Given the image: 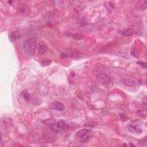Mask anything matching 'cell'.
Returning <instances> with one entry per match:
<instances>
[{"label":"cell","mask_w":147,"mask_h":147,"mask_svg":"<svg viewBox=\"0 0 147 147\" xmlns=\"http://www.w3.org/2000/svg\"><path fill=\"white\" fill-rule=\"evenodd\" d=\"M121 82L123 84L129 87H134L137 84V83L134 80L130 78H121Z\"/></svg>","instance_id":"cell-6"},{"label":"cell","mask_w":147,"mask_h":147,"mask_svg":"<svg viewBox=\"0 0 147 147\" xmlns=\"http://www.w3.org/2000/svg\"><path fill=\"white\" fill-rule=\"evenodd\" d=\"M25 53L29 56H33L36 49V39L31 37L26 40L23 45Z\"/></svg>","instance_id":"cell-1"},{"label":"cell","mask_w":147,"mask_h":147,"mask_svg":"<svg viewBox=\"0 0 147 147\" xmlns=\"http://www.w3.org/2000/svg\"><path fill=\"white\" fill-rule=\"evenodd\" d=\"M137 63L140 64V65H142V66L144 65V68H146V64H145V63H143V62H138V63Z\"/></svg>","instance_id":"cell-15"},{"label":"cell","mask_w":147,"mask_h":147,"mask_svg":"<svg viewBox=\"0 0 147 147\" xmlns=\"http://www.w3.org/2000/svg\"><path fill=\"white\" fill-rule=\"evenodd\" d=\"M51 107L53 110L62 111L64 110V105L60 102H54L51 104Z\"/></svg>","instance_id":"cell-8"},{"label":"cell","mask_w":147,"mask_h":147,"mask_svg":"<svg viewBox=\"0 0 147 147\" xmlns=\"http://www.w3.org/2000/svg\"><path fill=\"white\" fill-rule=\"evenodd\" d=\"M129 130L133 134H141L142 132V128L141 123L137 120L131 121L128 125Z\"/></svg>","instance_id":"cell-3"},{"label":"cell","mask_w":147,"mask_h":147,"mask_svg":"<svg viewBox=\"0 0 147 147\" xmlns=\"http://www.w3.org/2000/svg\"><path fill=\"white\" fill-rule=\"evenodd\" d=\"M65 55L69 57H75L78 55V53L76 51L72 49H68V51H66Z\"/></svg>","instance_id":"cell-10"},{"label":"cell","mask_w":147,"mask_h":147,"mask_svg":"<svg viewBox=\"0 0 147 147\" xmlns=\"http://www.w3.org/2000/svg\"><path fill=\"white\" fill-rule=\"evenodd\" d=\"M96 79L102 84H109L111 83L112 79L111 77L105 73H99L96 76Z\"/></svg>","instance_id":"cell-5"},{"label":"cell","mask_w":147,"mask_h":147,"mask_svg":"<svg viewBox=\"0 0 147 147\" xmlns=\"http://www.w3.org/2000/svg\"><path fill=\"white\" fill-rule=\"evenodd\" d=\"M67 127V122L63 119H60L57 122H56L54 125L50 128L55 132H59L62 130H64Z\"/></svg>","instance_id":"cell-4"},{"label":"cell","mask_w":147,"mask_h":147,"mask_svg":"<svg viewBox=\"0 0 147 147\" xmlns=\"http://www.w3.org/2000/svg\"><path fill=\"white\" fill-rule=\"evenodd\" d=\"M42 122L45 125H47V126H48L49 127H51L54 125V123L56 122V121H55L53 119H48L44 120L42 121Z\"/></svg>","instance_id":"cell-11"},{"label":"cell","mask_w":147,"mask_h":147,"mask_svg":"<svg viewBox=\"0 0 147 147\" xmlns=\"http://www.w3.org/2000/svg\"><path fill=\"white\" fill-rule=\"evenodd\" d=\"M21 95L22 96V98H24V99H25L26 101H29L30 98V94L27 92V91H22L21 92Z\"/></svg>","instance_id":"cell-12"},{"label":"cell","mask_w":147,"mask_h":147,"mask_svg":"<svg viewBox=\"0 0 147 147\" xmlns=\"http://www.w3.org/2000/svg\"><path fill=\"white\" fill-rule=\"evenodd\" d=\"M92 137V132L91 130L84 129L77 131L75 137L79 140L81 143L88 142Z\"/></svg>","instance_id":"cell-2"},{"label":"cell","mask_w":147,"mask_h":147,"mask_svg":"<svg viewBox=\"0 0 147 147\" xmlns=\"http://www.w3.org/2000/svg\"><path fill=\"white\" fill-rule=\"evenodd\" d=\"M133 29L131 28H127V29H125L122 30L121 31H120V33L123 35V36H131L133 34Z\"/></svg>","instance_id":"cell-9"},{"label":"cell","mask_w":147,"mask_h":147,"mask_svg":"<svg viewBox=\"0 0 147 147\" xmlns=\"http://www.w3.org/2000/svg\"><path fill=\"white\" fill-rule=\"evenodd\" d=\"M48 49L47 44L44 41H40L38 44V53L40 55H42L44 54Z\"/></svg>","instance_id":"cell-7"},{"label":"cell","mask_w":147,"mask_h":147,"mask_svg":"<svg viewBox=\"0 0 147 147\" xmlns=\"http://www.w3.org/2000/svg\"><path fill=\"white\" fill-rule=\"evenodd\" d=\"M19 36H20L19 33L18 32H14L10 33V34L9 36V38L11 41H13V40H15V39L18 38L19 37Z\"/></svg>","instance_id":"cell-13"},{"label":"cell","mask_w":147,"mask_h":147,"mask_svg":"<svg viewBox=\"0 0 147 147\" xmlns=\"http://www.w3.org/2000/svg\"><path fill=\"white\" fill-rule=\"evenodd\" d=\"M142 107H144V109L145 110L146 109V98L145 97L144 98V99L142 100Z\"/></svg>","instance_id":"cell-14"}]
</instances>
